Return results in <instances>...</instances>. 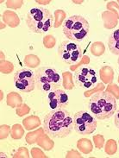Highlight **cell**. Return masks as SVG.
Wrapping results in <instances>:
<instances>
[{"mask_svg":"<svg viewBox=\"0 0 119 158\" xmlns=\"http://www.w3.org/2000/svg\"><path fill=\"white\" fill-rule=\"evenodd\" d=\"M89 23L85 17L79 15L69 17L62 24L63 34L75 43L84 41L89 34Z\"/></svg>","mask_w":119,"mask_h":158,"instance_id":"obj_4","label":"cell"},{"mask_svg":"<svg viewBox=\"0 0 119 158\" xmlns=\"http://www.w3.org/2000/svg\"><path fill=\"white\" fill-rule=\"evenodd\" d=\"M14 85L21 93H29L35 89V74L31 69H21L14 74Z\"/></svg>","mask_w":119,"mask_h":158,"instance_id":"obj_8","label":"cell"},{"mask_svg":"<svg viewBox=\"0 0 119 158\" xmlns=\"http://www.w3.org/2000/svg\"><path fill=\"white\" fill-rule=\"evenodd\" d=\"M88 109L97 119H108L117 111V100L110 93L99 92L90 98Z\"/></svg>","mask_w":119,"mask_h":158,"instance_id":"obj_2","label":"cell"},{"mask_svg":"<svg viewBox=\"0 0 119 158\" xmlns=\"http://www.w3.org/2000/svg\"><path fill=\"white\" fill-rule=\"evenodd\" d=\"M35 85L43 93H49L57 89L61 84V75L52 67H43L35 72Z\"/></svg>","mask_w":119,"mask_h":158,"instance_id":"obj_5","label":"cell"},{"mask_svg":"<svg viewBox=\"0 0 119 158\" xmlns=\"http://www.w3.org/2000/svg\"><path fill=\"white\" fill-rule=\"evenodd\" d=\"M114 123H115L116 127L119 129V110L115 114V117H114Z\"/></svg>","mask_w":119,"mask_h":158,"instance_id":"obj_12","label":"cell"},{"mask_svg":"<svg viewBox=\"0 0 119 158\" xmlns=\"http://www.w3.org/2000/svg\"><path fill=\"white\" fill-rule=\"evenodd\" d=\"M26 24L31 32L45 34L54 26V17L47 9L35 7L27 13Z\"/></svg>","mask_w":119,"mask_h":158,"instance_id":"obj_3","label":"cell"},{"mask_svg":"<svg viewBox=\"0 0 119 158\" xmlns=\"http://www.w3.org/2000/svg\"><path fill=\"white\" fill-rule=\"evenodd\" d=\"M47 101L50 111L64 108L69 102L68 94L61 89H55L47 93Z\"/></svg>","mask_w":119,"mask_h":158,"instance_id":"obj_10","label":"cell"},{"mask_svg":"<svg viewBox=\"0 0 119 158\" xmlns=\"http://www.w3.org/2000/svg\"><path fill=\"white\" fill-rule=\"evenodd\" d=\"M97 118L89 111H78L73 116V130L79 134H92L97 129Z\"/></svg>","mask_w":119,"mask_h":158,"instance_id":"obj_7","label":"cell"},{"mask_svg":"<svg viewBox=\"0 0 119 158\" xmlns=\"http://www.w3.org/2000/svg\"><path fill=\"white\" fill-rule=\"evenodd\" d=\"M108 46L110 51L116 56H119V29L113 31L109 37Z\"/></svg>","mask_w":119,"mask_h":158,"instance_id":"obj_11","label":"cell"},{"mask_svg":"<svg viewBox=\"0 0 119 158\" xmlns=\"http://www.w3.org/2000/svg\"><path fill=\"white\" fill-rule=\"evenodd\" d=\"M58 56L64 63L74 65L80 61L83 56V52L79 43L68 40L60 43L58 48Z\"/></svg>","mask_w":119,"mask_h":158,"instance_id":"obj_6","label":"cell"},{"mask_svg":"<svg viewBox=\"0 0 119 158\" xmlns=\"http://www.w3.org/2000/svg\"><path fill=\"white\" fill-rule=\"evenodd\" d=\"M43 130L51 138H64L73 130V118L65 108L53 110L43 120Z\"/></svg>","mask_w":119,"mask_h":158,"instance_id":"obj_1","label":"cell"},{"mask_svg":"<svg viewBox=\"0 0 119 158\" xmlns=\"http://www.w3.org/2000/svg\"><path fill=\"white\" fill-rule=\"evenodd\" d=\"M117 63H118V66H119V59L117 60Z\"/></svg>","mask_w":119,"mask_h":158,"instance_id":"obj_13","label":"cell"},{"mask_svg":"<svg viewBox=\"0 0 119 158\" xmlns=\"http://www.w3.org/2000/svg\"><path fill=\"white\" fill-rule=\"evenodd\" d=\"M74 80L79 87L82 89H91L98 83V72L93 68L83 66L74 73Z\"/></svg>","mask_w":119,"mask_h":158,"instance_id":"obj_9","label":"cell"}]
</instances>
